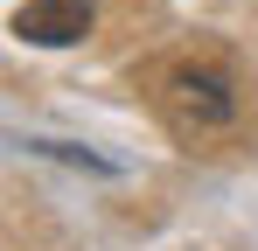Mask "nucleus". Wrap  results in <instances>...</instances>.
<instances>
[{
    "label": "nucleus",
    "instance_id": "nucleus-2",
    "mask_svg": "<svg viewBox=\"0 0 258 251\" xmlns=\"http://www.w3.org/2000/svg\"><path fill=\"white\" fill-rule=\"evenodd\" d=\"M91 21H98L91 0H21V7H14V35H21V42H42V49L84 42Z\"/></svg>",
    "mask_w": 258,
    "mask_h": 251
},
{
    "label": "nucleus",
    "instance_id": "nucleus-1",
    "mask_svg": "<svg viewBox=\"0 0 258 251\" xmlns=\"http://www.w3.org/2000/svg\"><path fill=\"white\" fill-rule=\"evenodd\" d=\"M154 112L181 147H203L216 133H230L237 112H244V91H237V70L223 56H174L168 70L154 77Z\"/></svg>",
    "mask_w": 258,
    "mask_h": 251
}]
</instances>
